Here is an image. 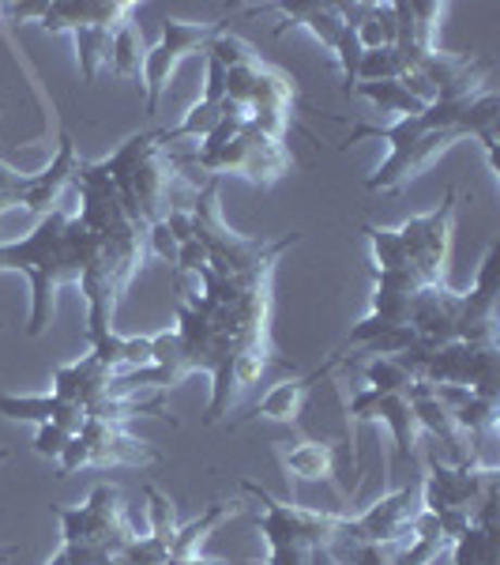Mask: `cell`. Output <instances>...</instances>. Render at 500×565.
Instances as JSON below:
<instances>
[{"label":"cell","instance_id":"obj_1","mask_svg":"<svg viewBox=\"0 0 500 565\" xmlns=\"http://www.w3.org/2000/svg\"><path fill=\"white\" fill-rule=\"evenodd\" d=\"M98 234L87 231L76 216L53 208L38 219L27 237L0 242V272H23L30 280L27 335L42 340L53 329V302L64 283H79L87 260L95 257Z\"/></svg>","mask_w":500,"mask_h":565},{"label":"cell","instance_id":"obj_2","mask_svg":"<svg viewBox=\"0 0 500 565\" xmlns=\"http://www.w3.org/2000/svg\"><path fill=\"white\" fill-rule=\"evenodd\" d=\"M57 520H61L64 546H95V551H105L113 558L136 539L121 490L113 482H98L84 505H61Z\"/></svg>","mask_w":500,"mask_h":565},{"label":"cell","instance_id":"obj_3","mask_svg":"<svg viewBox=\"0 0 500 565\" xmlns=\"http://www.w3.org/2000/svg\"><path fill=\"white\" fill-rule=\"evenodd\" d=\"M500 468L497 464H445L440 456H425V479L422 487V509L440 517V513H463V517H478L486 498L497 494Z\"/></svg>","mask_w":500,"mask_h":565},{"label":"cell","instance_id":"obj_4","mask_svg":"<svg viewBox=\"0 0 500 565\" xmlns=\"http://www.w3.org/2000/svg\"><path fill=\"white\" fill-rule=\"evenodd\" d=\"M229 30V15L223 20H162V35L154 46H147L143 53V98H147V113H159V102L166 95L170 79L177 76L182 61L188 53H203L218 35Z\"/></svg>","mask_w":500,"mask_h":565},{"label":"cell","instance_id":"obj_5","mask_svg":"<svg viewBox=\"0 0 500 565\" xmlns=\"http://www.w3.org/2000/svg\"><path fill=\"white\" fill-rule=\"evenodd\" d=\"M192 162L211 177L237 174L257 188H272L275 182H283V177L298 167L290 147L278 140H267V136H260L257 128H249V125H245L229 144L218 147V151H196Z\"/></svg>","mask_w":500,"mask_h":565},{"label":"cell","instance_id":"obj_6","mask_svg":"<svg viewBox=\"0 0 500 565\" xmlns=\"http://www.w3.org/2000/svg\"><path fill=\"white\" fill-rule=\"evenodd\" d=\"M162 453L151 449V441H139L133 433H125V426H113L102 419H87L84 430L68 441V449L57 460V479L76 475L79 468H147L159 464Z\"/></svg>","mask_w":500,"mask_h":565},{"label":"cell","instance_id":"obj_7","mask_svg":"<svg viewBox=\"0 0 500 565\" xmlns=\"http://www.w3.org/2000/svg\"><path fill=\"white\" fill-rule=\"evenodd\" d=\"M455 200L459 193L448 188L445 200L437 204L425 216H410L403 226H399V237L407 245L410 268H414L422 280L429 283H448V257H452V234H455Z\"/></svg>","mask_w":500,"mask_h":565},{"label":"cell","instance_id":"obj_8","mask_svg":"<svg viewBox=\"0 0 500 565\" xmlns=\"http://www.w3.org/2000/svg\"><path fill=\"white\" fill-rule=\"evenodd\" d=\"M459 140H463V136H459L455 128H433V133H425L422 140L410 144L407 151L388 155V159L365 177V188L368 193H399L407 182L422 177L425 170H429L433 162H437L448 147H455Z\"/></svg>","mask_w":500,"mask_h":565},{"label":"cell","instance_id":"obj_9","mask_svg":"<svg viewBox=\"0 0 500 565\" xmlns=\"http://www.w3.org/2000/svg\"><path fill=\"white\" fill-rule=\"evenodd\" d=\"M417 513H422V487H417V482L388 490V494L376 498L365 513L354 517L358 539H362V543H399Z\"/></svg>","mask_w":500,"mask_h":565},{"label":"cell","instance_id":"obj_10","mask_svg":"<svg viewBox=\"0 0 500 565\" xmlns=\"http://www.w3.org/2000/svg\"><path fill=\"white\" fill-rule=\"evenodd\" d=\"M113 377L117 373L105 370L91 351H87L84 358L64 363V366H57L53 370V396L68 400V404H79L87 412V419H91L105 400H113Z\"/></svg>","mask_w":500,"mask_h":565},{"label":"cell","instance_id":"obj_11","mask_svg":"<svg viewBox=\"0 0 500 565\" xmlns=\"http://www.w3.org/2000/svg\"><path fill=\"white\" fill-rule=\"evenodd\" d=\"M76 167H79L76 140H72L68 133H61V147H57L53 162L30 174V182H27V188H23V196H20V208L23 211H35L38 219L49 216L53 208H61V193L72 185V174H76Z\"/></svg>","mask_w":500,"mask_h":565},{"label":"cell","instance_id":"obj_12","mask_svg":"<svg viewBox=\"0 0 500 565\" xmlns=\"http://www.w3.org/2000/svg\"><path fill=\"white\" fill-rule=\"evenodd\" d=\"M275 456L278 464H283L286 479H298V482H327V487H335V494L342 498V502H350V494L339 487V479H335V456H339V449H335V441H275Z\"/></svg>","mask_w":500,"mask_h":565},{"label":"cell","instance_id":"obj_13","mask_svg":"<svg viewBox=\"0 0 500 565\" xmlns=\"http://www.w3.org/2000/svg\"><path fill=\"white\" fill-rule=\"evenodd\" d=\"M339 363V355H332V363L320 366V370L305 373V377H286V381L272 384V389L264 392V396L257 400V404L249 407V415H241L245 422L249 419H267V422H298L301 412H305V400L309 392H313V384L324 381L327 373L335 370Z\"/></svg>","mask_w":500,"mask_h":565},{"label":"cell","instance_id":"obj_14","mask_svg":"<svg viewBox=\"0 0 500 565\" xmlns=\"http://www.w3.org/2000/svg\"><path fill=\"white\" fill-rule=\"evenodd\" d=\"M260 8H272L278 20H283L275 27V38H283L286 30L301 27V30H309L327 53H335V42H339L342 27H347L342 8L327 4V0H293V4H260Z\"/></svg>","mask_w":500,"mask_h":565},{"label":"cell","instance_id":"obj_15","mask_svg":"<svg viewBox=\"0 0 500 565\" xmlns=\"http://www.w3.org/2000/svg\"><path fill=\"white\" fill-rule=\"evenodd\" d=\"M0 415L12 422H35V426L57 422L68 433H79L87 422L84 407L53 396V392H46V396H15V392H0Z\"/></svg>","mask_w":500,"mask_h":565},{"label":"cell","instance_id":"obj_16","mask_svg":"<svg viewBox=\"0 0 500 565\" xmlns=\"http://www.w3.org/2000/svg\"><path fill=\"white\" fill-rule=\"evenodd\" d=\"M376 426L391 433V445H396V456L388 460V471L396 464H414L417 453H422V430H417L414 407H410L407 392H380L376 400Z\"/></svg>","mask_w":500,"mask_h":565},{"label":"cell","instance_id":"obj_17","mask_svg":"<svg viewBox=\"0 0 500 565\" xmlns=\"http://www.w3.org/2000/svg\"><path fill=\"white\" fill-rule=\"evenodd\" d=\"M497 294H500V242L486 245V257L478 265V275H474V286L463 294V321L459 324H474V321H497Z\"/></svg>","mask_w":500,"mask_h":565},{"label":"cell","instance_id":"obj_18","mask_svg":"<svg viewBox=\"0 0 500 565\" xmlns=\"http://www.w3.org/2000/svg\"><path fill=\"white\" fill-rule=\"evenodd\" d=\"M143 53H147L143 30H139L136 23H125V27L110 38V64H105V69L117 79H125V84H143Z\"/></svg>","mask_w":500,"mask_h":565},{"label":"cell","instance_id":"obj_19","mask_svg":"<svg viewBox=\"0 0 500 565\" xmlns=\"http://www.w3.org/2000/svg\"><path fill=\"white\" fill-rule=\"evenodd\" d=\"M455 565H497L500 562V528L497 524H471L463 536L448 546Z\"/></svg>","mask_w":500,"mask_h":565},{"label":"cell","instance_id":"obj_20","mask_svg":"<svg viewBox=\"0 0 500 565\" xmlns=\"http://www.w3.org/2000/svg\"><path fill=\"white\" fill-rule=\"evenodd\" d=\"M452 419H455L459 430H463L466 438L474 441V445H482L486 438H493L497 426H500V400L471 392V396H466L463 404H459L452 412Z\"/></svg>","mask_w":500,"mask_h":565},{"label":"cell","instance_id":"obj_21","mask_svg":"<svg viewBox=\"0 0 500 565\" xmlns=\"http://www.w3.org/2000/svg\"><path fill=\"white\" fill-rule=\"evenodd\" d=\"M110 30L91 27V23H79L72 30V42H76V57H79V72H84V84H95L98 72L110 64Z\"/></svg>","mask_w":500,"mask_h":565},{"label":"cell","instance_id":"obj_22","mask_svg":"<svg viewBox=\"0 0 500 565\" xmlns=\"http://www.w3.org/2000/svg\"><path fill=\"white\" fill-rule=\"evenodd\" d=\"M354 91L368 98L380 113H396V118H417L425 113V106L407 91L399 79H376V84H354Z\"/></svg>","mask_w":500,"mask_h":565},{"label":"cell","instance_id":"obj_23","mask_svg":"<svg viewBox=\"0 0 500 565\" xmlns=\"http://www.w3.org/2000/svg\"><path fill=\"white\" fill-rule=\"evenodd\" d=\"M218 121H223V110L211 102H203V98H196V102L185 110L182 125L162 128V140H166V147L177 144V140H208V136L215 133Z\"/></svg>","mask_w":500,"mask_h":565},{"label":"cell","instance_id":"obj_24","mask_svg":"<svg viewBox=\"0 0 500 565\" xmlns=\"http://www.w3.org/2000/svg\"><path fill=\"white\" fill-rule=\"evenodd\" d=\"M362 234L368 237V249H373V272H396V268H410L407 245H403V237H399V231L365 223Z\"/></svg>","mask_w":500,"mask_h":565},{"label":"cell","instance_id":"obj_25","mask_svg":"<svg viewBox=\"0 0 500 565\" xmlns=\"http://www.w3.org/2000/svg\"><path fill=\"white\" fill-rule=\"evenodd\" d=\"M151 366H159V370L170 377V384H182L185 377L192 373L177 329H162V332L151 335Z\"/></svg>","mask_w":500,"mask_h":565},{"label":"cell","instance_id":"obj_26","mask_svg":"<svg viewBox=\"0 0 500 565\" xmlns=\"http://www.w3.org/2000/svg\"><path fill=\"white\" fill-rule=\"evenodd\" d=\"M410 8V23H414V42L422 53H433L437 46V30L440 20L448 15V4H437V0H407Z\"/></svg>","mask_w":500,"mask_h":565},{"label":"cell","instance_id":"obj_27","mask_svg":"<svg viewBox=\"0 0 500 565\" xmlns=\"http://www.w3.org/2000/svg\"><path fill=\"white\" fill-rule=\"evenodd\" d=\"M365 373V384L376 392H407L410 384H414V377L399 358H388V355H376V358H365L362 366Z\"/></svg>","mask_w":500,"mask_h":565},{"label":"cell","instance_id":"obj_28","mask_svg":"<svg viewBox=\"0 0 500 565\" xmlns=\"http://www.w3.org/2000/svg\"><path fill=\"white\" fill-rule=\"evenodd\" d=\"M143 494H147V520H151V536L170 539V543H174L177 531H182V520H177V505H174V498H170L166 490L154 487V482L143 490Z\"/></svg>","mask_w":500,"mask_h":565},{"label":"cell","instance_id":"obj_29","mask_svg":"<svg viewBox=\"0 0 500 565\" xmlns=\"http://www.w3.org/2000/svg\"><path fill=\"white\" fill-rule=\"evenodd\" d=\"M399 76H403V61H399L396 46H380L362 53L354 84H376V79H399Z\"/></svg>","mask_w":500,"mask_h":565},{"label":"cell","instance_id":"obj_30","mask_svg":"<svg viewBox=\"0 0 500 565\" xmlns=\"http://www.w3.org/2000/svg\"><path fill=\"white\" fill-rule=\"evenodd\" d=\"M208 57H215L218 64L229 72V69H241V64H252V61H260V49L252 46V42H245V38H237V35H218L215 42H211L208 49H203Z\"/></svg>","mask_w":500,"mask_h":565},{"label":"cell","instance_id":"obj_31","mask_svg":"<svg viewBox=\"0 0 500 565\" xmlns=\"http://www.w3.org/2000/svg\"><path fill=\"white\" fill-rule=\"evenodd\" d=\"M362 42H358V35H354V27H342V35H339V42H335V64H339V72H342V84L347 87H354V79H358V61H362Z\"/></svg>","mask_w":500,"mask_h":565},{"label":"cell","instance_id":"obj_32","mask_svg":"<svg viewBox=\"0 0 500 565\" xmlns=\"http://www.w3.org/2000/svg\"><path fill=\"white\" fill-rule=\"evenodd\" d=\"M76 438V433H68L64 426L57 422H42L35 430V456H42V460H61V453L68 449V441Z\"/></svg>","mask_w":500,"mask_h":565},{"label":"cell","instance_id":"obj_33","mask_svg":"<svg viewBox=\"0 0 500 565\" xmlns=\"http://www.w3.org/2000/svg\"><path fill=\"white\" fill-rule=\"evenodd\" d=\"M177 237L170 234V226L162 223V219H154V223H147V253H154V257L162 260V265H177Z\"/></svg>","mask_w":500,"mask_h":565},{"label":"cell","instance_id":"obj_34","mask_svg":"<svg viewBox=\"0 0 500 565\" xmlns=\"http://www.w3.org/2000/svg\"><path fill=\"white\" fill-rule=\"evenodd\" d=\"M203 64H208V79H203V102H211V106H223V98H226V69L223 64L215 61V57H208L203 53Z\"/></svg>","mask_w":500,"mask_h":565},{"label":"cell","instance_id":"obj_35","mask_svg":"<svg viewBox=\"0 0 500 565\" xmlns=\"http://www.w3.org/2000/svg\"><path fill=\"white\" fill-rule=\"evenodd\" d=\"M174 268L182 275H196L200 268H208V249H203V245L192 237V242H185L182 249H177V265Z\"/></svg>","mask_w":500,"mask_h":565},{"label":"cell","instance_id":"obj_36","mask_svg":"<svg viewBox=\"0 0 500 565\" xmlns=\"http://www.w3.org/2000/svg\"><path fill=\"white\" fill-rule=\"evenodd\" d=\"M139 366H151V335H125V370H139Z\"/></svg>","mask_w":500,"mask_h":565},{"label":"cell","instance_id":"obj_37","mask_svg":"<svg viewBox=\"0 0 500 565\" xmlns=\"http://www.w3.org/2000/svg\"><path fill=\"white\" fill-rule=\"evenodd\" d=\"M46 12L42 0H23V4H0V15L4 23H38Z\"/></svg>","mask_w":500,"mask_h":565},{"label":"cell","instance_id":"obj_38","mask_svg":"<svg viewBox=\"0 0 500 565\" xmlns=\"http://www.w3.org/2000/svg\"><path fill=\"white\" fill-rule=\"evenodd\" d=\"M170 565H241V562H223V558H203V554H188V558H174Z\"/></svg>","mask_w":500,"mask_h":565},{"label":"cell","instance_id":"obj_39","mask_svg":"<svg viewBox=\"0 0 500 565\" xmlns=\"http://www.w3.org/2000/svg\"><path fill=\"white\" fill-rule=\"evenodd\" d=\"M46 565H76V562L68 558V551H64V546H57V551L46 558Z\"/></svg>","mask_w":500,"mask_h":565},{"label":"cell","instance_id":"obj_40","mask_svg":"<svg viewBox=\"0 0 500 565\" xmlns=\"http://www.w3.org/2000/svg\"><path fill=\"white\" fill-rule=\"evenodd\" d=\"M8 558H15V546H0V565H4Z\"/></svg>","mask_w":500,"mask_h":565}]
</instances>
